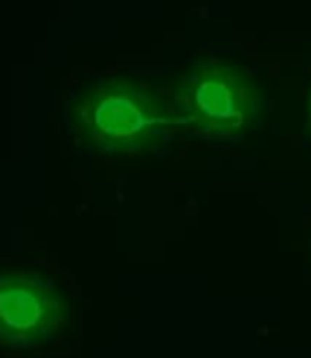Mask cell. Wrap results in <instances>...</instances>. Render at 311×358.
<instances>
[{
    "mask_svg": "<svg viewBox=\"0 0 311 358\" xmlns=\"http://www.w3.org/2000/svg\"><path fill=\"white\" fill-rule=\"evenodd\" d=\"M177 120L160 93L126 77L97 78L82 87L73 108L78 138L104 155L148 153Z\"/></svg>",
    "mask_w": 311,
    "mask_h": 358,
    "instance_id": "1",
    "label": "cell"
},
{
    "mask_svg": "<svg viewBox=\"0 0 311 358\" xmlns=\"http://www.w3.org/2000/svg\"><path fill=\"white\" fill-rule=\"evenodd\" d=\"M69 324V296L59 280L41 271H0V344H53Z\"/></svg>",
    "mask_w": 311,
    "mask_h": 358,
    "instance_id": "2",
    "label": "cell"
},
{
    "mask_svg": "<svg viewBox=\"0 0 311 358\" xmlns=\"http://www.w3.org/2000/svg\"><path fill=\"white\" fill-rule=\"evenodd\" d=\"M181 87L191 118L212 129H242L258 104L255 82L240 69L219 64L191 69Z\"/></svg>",
    "mask_w": 311,
    "mask_h": 358,
    "instance_id": "3",
    "label": "cell"
}]
</instances>
